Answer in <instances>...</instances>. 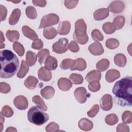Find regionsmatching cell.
<instances>
[{"mask_svg": "<svg viewBox=\"0 0 132 132\" xmlns=\"http://www.w3.org/2000/svg\"><path fill=\"white\" fill-rule=\"evenodd\" d=\"M117 103L121 106L132 105V78L127 76L117 81L112 88Z\"/></svg>", "mask_w": 132, "mask_h": 132, "instance_id": "1", "label": "cell"}, {"mask_svg": "<svg viewBox=\"0 0 132 132\" xmlns=\"http://www.w3.org/2000/svg\"><path fill=\"white\" fill-rule=\"evenodd\" d=\"M1 70L0 77L8 78L13 76L16 73L19 60L16 56L8 50H2L0 52Z\"/></svg>", "mask_w": 132, "mask_h": 132, "instance_id": "2", "label": "cell"}, {"mask_svg": "<svg viewBox=\"0 0 132 132\" xmlns=\"http://www.w3.org/2000/svg\"><path fill=\"white\" fill-rule=\"evenodd\" d=\"M27 118L30 123L40 126L44 124L48 121L49 116L47 113L43 111L39 107L33 106L29 109L27 113Z\"/></svg>", "mask_w": 132, "mask_h": 132, "instance_id": "3", "label": "cell"}, {"mask_svg": "<svg viewBox=\"0 0 132 132\" xmlns=\"http://www.w3.org/2000/svg\"><path fill=\"white\" fill-rule=\"evenodd\" d=\"M59 21L58 15L55 13H50L43 16L41 20L39 29L57 24Z\"/></svg>", "mask_w": 132, "mask_h": 132, "instance_id": "4", "label": "cell"}, {"mask_svg": "<svg viewBox=\"0 0 132 132\" xmlns=\"http://www.w3.org/2000/svg\"><path fill=\"white\" fill-rule=\"evenodd\" d=\"M68 40L67 38H60L53 44V51L57 54L64 53L68 51Z\"/></svg>", "mask_w": 132, "mask_h": 132, "instance_id": "5", "label": "cell"}, {"mask_svg": "<svg viewBox=\"0 0 132 132\" xmlns=\"http://www.w3.org/2000/svg\"><path fill=\"white\" fill-rule=\"evenodd\" d=\"M74 95L76 100L80 104L85 103L88 97L90 96V94L87 92L84 87L76 88L74 91Z\"/></svg>", "mask_w": 132, "mask_h": 132, "instance_id": "6", "label": "cell"}, {"mask_svg": "<svg viewBox=\"0 0 132 132\" xmlns=\"http://www.w3.org/2000/svg\"><path fill=\"white\" fill-rule=\"evenodd\" d=\"M87 31V25L83 19H79L75 23V31L74 34L78 37L85 36Z\"/></svg>", "mask_w": 132, "mask_h": 132, "instance_id": "7", "label": "cell"}, {"mask_svg": "<svg viewBox=\"0 0 132 132\" xmlns=\"http://www.w3.org/2000/svg\"><path fill=\"white\" fill-rule=\"evenodd\" d=\"M113 105L112 97L109 94L104 95L100 100V106L102 110L104 111L110 110Z\"/></svg>", "mask_w": 132, "mask_h": 132, "instance_id": "8", "label": "cell"}, {"mask_svg": "<svg viewBox=\"0 0 132 132\" xmlns=\"http://www.w3.org/2000/svg\"><path fill=\"white\" fill-rule=\"evenodd\" d=\"M13 104L16 108L21 110L26 109L28 106L26 97L23 95H19L15 97L13 100Z\"/></svg>", "mask_w": 132, "mask_h": 132, "instance_id": "9", "label": "cell"}, {"mask_svg": "<svg viewBox=\"0 0 132 132\" xmlns=\"http://www.w3.org/2000/svg\"><path fill=\"white\" fill-rule=\"evenodd\" d=\"M124 7L125 5L123 2L120 1H116L110 4L108 9L113 13H119L124 10Z\"/></svg>", "mask_w": 132, "mask_h": 132, "instance_id": "10", "label": "cell"}, {"mask_svg": "<svg viewBox=\"0 0 132 132\" xmlns=\"http://www.w3.org/2000/svg\"><path fill=\"white\" fill-rule=\"evenodd\" d=\"M88 50L91 54L95 56L101 55L104 52L102 45L98 42H95L92 43L88 47Z\"/></svg>", "mask_w": 132, "mask_h": 132, "instance_id": "11", "label": "cell"}, {"mask_svg": "<svg viewBox=\"0 0 132 132\" xmlns=\"http://www.w3.org/2000/svg\"><path fill=\"white\" fill-rule=\"evenodd\" d=\"M38 75L39 78L44 81H50L52 78V72L44 67L40 68L38 70Z\"/></svg>", "mask_w": 132, "mask_h": 132, "instance_id": "12", "label": "cell"}, {"mask_svg": "<svg viewBox=\"0 0 132 132\" xmlns=\"http://www.w3.org/2000/svg\"><path fill=\"white\" fill-rule=\"evenodd\" d=\"M71 29V24L68 21L61 22L58 27L57 34L60 35H65L69 34Z\"/></svg>", "mask_w": 132, "mask_h": 132, "instance_id": "13", "label": "cell"}, {"mask_svg": "<svg viewBox=\"0 0 132 132\" xmlns=\"http://www.w3.org/2000/svg\"><path fill=\"white\" fill-rule=\"evenodd\" d=\"M58 86L63 91H67L72 87V83L71 80L67 78H60L58 80Z\"/></svg>", "mask_w": 132, "mask_h": 132, "instance_id": "14", "label": "cell"}, {"mask_svg": "<svg viewBox=\"0 0 132 132\" xmlns=\"http://www.w3.org/2000/svg\"><path fill=\"white\" fill-rule=\"evenodd\" d=\"M109 15V10L107 8H101L96 10L93 13L94 19L96 21L103 20Z\"/></svg>", "mask_w": 132, "mask_h": 132, "instance_id": "15", "label": "cell"}, {"mask_svg": "<svg viewBox=\"0 0 132 132\" xmlns=\"http://www.w3.org/2000/svg\"><path fill=\"white\" fill-rule=\"evenodd\" d=\"M120 77V73L119 71L116 69H110L108 70L105 75L106 80L110 83L113 82L116 79Z\"/></svg>", "mask_w": 132, "mask_h": 132, "instance_id": "16", "label": "cell"}, {"mask_svg": "<svg viewBox=\"0 0 132 132\" xmlns=\"http://www.w3.org/2000/svg\"><path fill=\"white\" fill-rule=\"evenodd\" d=\"M79 128L84 131H89L91 130L93 126V122L87 118H82L78 122Z\"/></svg>", "mask_w": 132, "mask_h": 132, "instance_id": "17", "label": "cell"}, {"mask_svg": "<svg viewBox=\"0 0 132 132\" xmlns=\"http://www.w3.org/2000/svg\"><path fill=\"white\" fill-rule=\"evenodd\" d=\"M87 67V63L86 61L82 58H77L74 61L73 66L70 69L71 71L78 70L82 71L86 69Z\"/></svg>", "mask_w": 132, "mask_h": 132, "instance_id": "18", "label": "cell"}, {"mask_svg": "<svg viewBox=\"0 0 132 132\" xmlns=\"http://www.w3.org/2000/svg\"><path fill=\"white\" fill-rule=\"evenodd\" d=\"M58 67V62L54 57L49 56L45 61V67L49 71L55 70Z\"/></svg>", "mask_w": 132, "mask_h": 132, "instance_id": "19", "label": "cell"}, {"mask_svg": "<svg viewBox=\"0 0 132 132\" xmlns=\"http://www.w3.org/2000/svg\"><path fill=\"white\" fill-rule=\"evenodd\" d=\"M85 78L89 82L93 81H99L101 78V73L99 71L92 70L87 74Z\"/></svg>", "mask_w": 132, "mask_h": 132, "instance_id": "20", "label": "cell"}, {"mask_svg": "<svg viewBox=\"0 0 132 132\" xmlns=\"http://www.w3.org/2000/svg\"><path fill=\"white\" fill-rule=\"evenodd\" d=\"M23 35L27 38L31 40H35L38 39V35L36 32L29 28L27 26H23L22 28Z\"/></svg>", "mask_w": 132, "mask_h": 132, "instance_id": "21", "label": "cell"}, {"mask_svg": "<svg viewBox=\"0 0 132 132\" xmlns=\"http://www.w3.org/2000/svg\"><path fill=\"white\" fill-rule=\"evenodd\" d=\"M40 93L43 98L48 100L52 98L54 96L55 94V90L52 87L47 86L41 90Z\"/></svg>", "mask_w": 132, "mask_h": 132, "instance_id": "22", "label": "cell"}, {"mask_svg": "<svg viewBox=\"0 0 132 132\" xmlns=\"http://www.w3.org/2000/svg\"><path fill=\"white\" fill-rule=\"evenodd\" d=\"M21 14V10L18 9L16 8L14 9L10 15L9 19V23L11 25H14L16 24L20 18Z\"/></svg>", "mask_w": 132, "mask_h": 132, "instance_id": "23", "label": "cell"}, {"mask_svg": "<svg viewBox=\"0 0 132 132\" xmlns=\"http://www.w3.org/2000/svg\"><path fill=\"white\" fill-rule=\"evenodd\" d=\"M127 62L126 56L123 54H117L114 57V64L119 67H124Z\"/></svg>", "mask_w": 132, "mask_h": 132, "instance_id": "24", "label": "cell"}, {"mask_svg": "<svg viewBox=\"0 0 132 132\" xmlns=\"http://www.w3.org/2000/svg\"><path fill=\"white\" fill-rule=\"evenodd\" d=\"M38 82V79L36 77L33 76H29L24 81V84L28 89H34L36 88Z\"/></svg>", "mask_w": 132, "mask_h": 132, "instance_id": "25", "label": "cell"}, {"mask_svg": "<svg viewBox=\"0 0 132 132\" xmlns=\"http://www.w3.org/2000/svg\"><path fill=\"white\" fill-rule=\"evenodd\" d=\"M29 65L27 63V62L23 60H22L20 70L19 71V72L17 74L18 77L20 78H23L28 73V72L29 71Z\"/></svg>", "mask_w": 132, "mask_h": 132, "instance_id": "26", "label": "cell"}, {"mask_svg": "<svg viewBox=\"0 0 132 132\" xmlns=\"http://www.w3.org/2000/svg\"><path fill=\"white\" fill-rule=\"evenodd\" d=\"M6 36L10 42H15L19 39L20 34L17 30H8L6 32Z\"/></svg>", "mask_w": 132, "mask_h": 132, "instance_id": "27", "label": "cell"}, {"mask_svg": "<svg viewBox=\"0 0 132 132\" xmlns=\"http://www.w3.org/2000/svg\"><path fill=\"white\" fill-rule=\"evenodd\" d=\"M37 59V55L32 52L29 51L26 54V62L28 64L29 66L34 65Z\"/></svg>", "mask_w": 132, "mask_h": 132, "instance_id": "28", "label": "cell"}, {"mask_svg": "<svg viewBox=\"0 0 132 132\" xmlns=\"http://www.w3.org/2000/svg\"><path fill=\"white\" fill-rule=\"evenodd\" d=\"M43 34L44 37L46 39L50 40L54 38L56 36L57 34V31L54 27H51L50 28L44 29Z\"/></svg>", "mask_w": 132, "mask_h": 132, "instance_id": "29", "label": "cell"}, {"mask_svg": "<svg viewBox=\"0 0 132 132\" xmlns=\"http://www.w3.org/2000/svg\"><path fill=\"white\" fill-rule=\"evenodd\" d=\"M50 56V51L46 48L41 50L37 54L38 61L40 64H43L46 60V58Z\"/></svg>", "mask_w": 132, "mask_h": 132, "instance_id": "30", "label": "cell"}, {"mask_svg": "<svg viewBox=\"0 0 132 132\" xmlns=\"http://www.w3.org/2000/svg\"><path fill=\"white\" fill-rule=\"evenodd\" d=\"M109 61L107 59H102L100 60L96 64L97 69L101 72L106 71L109 67Z\"/></svg>", "mask_w": 132, "mask_h": 132, "instance_id": "31", "label": "cell"}, {"mask_svg": "<svg viewBox=\"0 0 132 132\" xmlns=\"http://www.w3.org/2000/svg\"><path fill=\"white\" fill-rule=\"evenodd\" d=\"M32 102L37 105V106L41 108L44 111L47 110V107L44 103L43 100L39 95H35L32 98Z\"/></svg>", "mask_w": 132, "mask_h": 132, "instance_id": "32", "label": "cell"}, {"mask_svg": "<svg viewBox=\"0 0 132 132\" xmlns=\"http://www.w3.org/2000/svg\"><path fill=\"white\" fill-rule=\"evenodd\" d=\"M125 22V19L124 16L118 15L114 19L112 23L114 24L116 29H120L124 26Z\"/></svg>", "mask_w": 132, "mask_h": 132, "instance_id": "33", "label": "cell"}, {"mask_svg": "<svg viewBox=\"0 0 132 132\" xmlns=\"http://www.w3.org/2000/svg\"><path fill=\"white\" fill-rule=\"evenodd\" d=\"M102 29L103 31L108 35H110L114 32L116 28L112 23L111 22H106L102 26Z\"/></svg>", "mask_w": 132, "mask_h": 132, "instance_id": "34", "label": "cell"}, {"mask_svg": "<svg viewBox=\"0 0 132 132\" xmlns=\"http://www.w3.org/2000/svg\"><path fill=\"white\" fill-rule=\"evenodd\" d=\"M69 79L72 84L74 85L81 84L84 81L82 76L79 74L72 73L69 76Z\"/></svg>", "mask_w": 132, "mask_h": 132, "instance_id": "35", "label": "cell"}, {"mask_svg": "<svg viewBox=\"0 0 132 132\" xmlns=\"http://www.w3.org/2000/svg\"><path fill=\"white\" fill-rule=\"evenodd\" d=\"M106 46L109 49L113 50L117 48L120 44L119 41L114 38H110L107 39L105 42Z\"/></svg>", "mask_w": 132, "mask_h": 132, "instance_id": "36", "label": "cell"}, {"mask_svg": "<svg viewBox=\"0 0 132 132\" xmlns=\"http://www.w3.org/2000/svg\"><path fill=\"white\" fill-rule=\"evenodd\" d=\"M105 122L109 125H114L118 122V118L114 113L109 114L105 118Z\"/></svg>", "mask_w": 132, "mask_h": 132, "instance_id": "37", "label": "cell"}, {"mask_svg": "<svg viewBox=\"0 0 132 132\" xmlns=\"http://www.w3.org/2000/svg\"><path fill=\"white\" fill-rule=\"evenodd\" d=\"M26 14L30 19H35L37 16V13L35 7L31 6H28L26 8Z\"/></svg>", "mask_w": 132, "mask_h": 132, "instance_id": "38", "label": "cell"}, {"mask_svg": "<svg viewBox=\"0 0 132 132\" xmlns=\"http://www.w3.org/2000/svg\"><path fill=\"white\" fill-rule=\"evenodd\" d=\"M74 60L72 59L67 58L63 59L60 64V68L62 70H67L71 69L73 66Z\"/></svg>", "mask_w": 132, "mask_h": 132, "instance_id": "39", "label": "cell"}, {"mask_svg": "<svg viewBox=\"0 0 132 132\" xmlns=\"http://www.w3.org/2000/svg\"><path fill=\"white\" fill-rule=\"evenodd\" d=\"M13 48L14 51L20 56H22L25 53V50L24 46L20 42H15L13 44Z\"/></svg>", "mask_w": 132, "mask_h": 132, "instance_id": "40", "label": "cell"}, {"mask_svg": "<svg viewBox=\"0 0 132 132\" xmlns=\"http://www.w3.org/2000/svg\"><path fill=\"white\" fill-rule=\"evenodd\" d=\"M91 37L93 40L96 42L102 41L104 39V36L101 31L97 29L92 30L91 32Z\"/></svg>", "mask_w": 132, "mask_h": 132, "instance_id": "41", "label": "cell"}, {"mask_svg": "<svg viewBox=\"0 0 132 132\" xmlns=\"http://www.w3.org/2000/svg\"><path fill=\"white\" fill-rule=\"evenodd\" d=\"M122 120L125 123L130 124L132 122V113L130 111H124L122 116Z\"/></svg>", "mask_w": 132, "mask_h": 132, "instance_id": "42", "label": "cell"}, {"mask_svg": "<svg viewBox=\"0 0 132 132\" xmlns=\"http://www.w3.org/2000/svg\"><path fill=\"white\" fill-rule=\"evenodd\" d=\"M1 113L6 117L10 118L13 114L12 109L8 105H5L2 109Z\"/></svg>", "mask_w": 132, "mask_h": 132, "instance_id": "43", "label": "cell"}, {"mask_svg": "<svg viewBox=\"0 0 132 132\" xmlns=\"http://www.w3.org/2000/svg\"><path fill=\"white\" fill-rule=\"evenodd\" d=\"M73 38L75 42L78 43L80 44H86L88 41V39H89L88 36L87 34L85 36L82 37H78L75 35L74 34H73Z\"/></svg>", "mask_w": 132, "mask_h": 132, "instance_id": "44", "label": "cell"}, {"mask_svg": "<svg viewBox=\"0 0 132 132\" xmlns=\"http://www.w3.org/2000/svg\"><path fill=\"white\" fill-rule=\"evenodd\" d=\"M88 88L91 91L93 92H96L100 90L101 88V85L98 81H93L89 83L88 85Z\"/></svg>", "mask_w": 132, "mask_h": 132, "instance_id": "45", "label": "cell"}, {"mask_svg": "<svg viewBox=\"0 0 132 132\" xmlns=\"http://www.w3.org/2000/svg\"><path fill=\"white\" fill-rule=\"evenodd\" d=\"M59 126L55 122H52L50 123L45 127V130L47 132H55L59 130Z\"/></svg>", "mask_w": 132, "mask_h": 132, "instance_id": "46", "label": "cell"}, {"mask_svg": "<svg viewBox=\"0 0 132 132\" xmlns=\"http://www.w3.org/2000/svg\"><path fill=\"white\" fill-rule=\"evenodd\" d=\"M99 110V106L97 104L94 105L92 108L87 112V115L90 118H94L97 114Z\"/></svg>", "mask_w": 132, "mask_h": 132, "instance_id": "47", "label": "cell"}, {"mask_svg": "<svg viewBox=\"0 0 132 132\" xmlns=\"http://www.w3.org/2000/svg\"><path fill=\"white\" fill-rule=\"evenodd\" d=\"M43 47V43L40 39H37L34 40L31 44V48L34 50H40Z\"/></svg>", "mask_w": 132, "mask_h": 132, "instance_id": "48", "label": "cell"}, {"mask_svg": "<svg viewBox=\"0 0 132 132\" xmlns=\"http://www.w3.org/2000/svg\"><path fill=\"white\" fill-rule=\"evenodd\" d=\"M10 90L11 88L8 84L5 82H1L0 83V91L2 93H8L10 92Z\"/></svg>", "mask_w": 132, "mask_h": 132, "instance_id": "49", "label": "cell"}, {"mask_svg": "<svg viewBox=\"0 0 132 132\" xmlns=\"http://www.w3.org/2000/svg\"><path fill=\"white\" fill-rule=\"evenodd\" d=\"M117 132H128L129 131V128L126 123H122L119 124L117 127Z\"/></svg>", "mask_w": 132, "mask_h": 132, "instance_id": "50", "label": "cell"}, {"mask_svg": "<svg viewBox=\"0 0 132 132\" xmlns=\"http://www.w3.org/2000/svg\"><path fill=\"white\" fill-rule=\"evenodd\" d=\"M68 48L69 50L73 53H76L79 51V47L78 45L74 41H72L70 42L68 45Z\"/></svg>", "mask_w": 132, "mask_h": 132, "instance_id": "51", "label": "cell"}, {"mask_svg": "<svg viewBox=\"0 0 132 132\" xmlns=\"http://www.w3.org/2000/svg\"><path fill=\"white\" fill-rule=\"evenodd\" d=\"M78 3V1H65L64 2V6L68 9H73L75 8Z\"/></svg>", "mask_w": 132, "mask_h": 132, "instance_id": "52", "label": "cell"}, {"mask_svg": "<svg viewBox=\"0 0 132 132\" xmlns=\"http://www.w3.org/2000/svg\"><path fill=\"white\" fill-rule=\"evenodd\" d=\"M7 8L2 5H0V15H1V20L3 21L5 20L7 16Z\"/></svg>", "mask_w": 132, "mask_h": 132, "instance_id": "53", "label": "cell"}, {"mask_svg": "<svg viewBox=\"0 0 132 132\" xmlns=\"http://www.w3.org/2000/svg\"><path fill=\"white\" fill-rule=\"evenodd\" d=\"M32 3L35 6L41 7H43L46 5V1L44 0H33Z\"/></svg>", "mask_w": 132, "mask_h": 132, "instance_id": "54", "label": "cell"}, {"mask_svg": "<svg viewBox=\"0 0 132 132\" xmlns=\"http://www.w3.org/2000/svg\"><path fill=\"white\" fill-rule=\"evenodd\" d=\"M9 131H17V130L13 127H9L6 130V132H9Z\"/></svg>", "mask_w": 132, "mask_h": 132, "instance_id": "55", "label": "cell"}, {"mask_svg": "<svg viewBox=\"0 0 132 132\" xmlns=\"http://www.w3.org/2000/svg\"><path fill=\"white\" fill-rule=\"evenodd\" d=\"M4 116L1 112V124H3L5 121V118H4Z\"/></svg>", "mask_w": 132, "mask_h": 132, "instance_id": "56", "label": "cell"}, {"mask_svg": "<svg viewBox=\"0 0 132 132\" xmlns=\"http://www.w3.org/2000/svg\"><path fill=\"white\" fill-rule=\"evenodd\" d=\"M5 41V38L4 37L3 32L1 31V43H3Z\"/></svg>", "mask_w": 132, "mask_h": 132, "instance_id": "57", "label": "cell"}, {"mask_svg": "<svg viewBox=\"0 0 132 132\" xmlns=\"http://www.w3.org/2000/svg\"><path fill=\"white\" fill-rule=\"evenodd\" d=\"M5 44H4V43H1V46H0V48L1 49H2V48H4V47H5Z\"/></svg>", "mask_w": 132, "mask_h": 132, "instance_id": "58", "label": "cell"}, {"mask_svg": "<svg viewBox=\"0 0 132 132\" xmlns=\"http://www.w3.org/2000/svg\"><path fill=\"white\" fill-rule=\"evenodd\" d=\"M13 3H19V2H20V1H18V2H16V1H12Z\"/></svg>", "mask_w": 132, "mask_h": 132, "instance_id": "59", "label": "cell"}]
</instances>
